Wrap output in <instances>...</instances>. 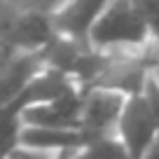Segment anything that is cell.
Wrapping results in <instances>:
<instances>
[{"label": "cell", "instance_id": "3", "mask_svg": "<svg viewBox=\"0 0 159 159\" xmlns=\"http://www.w3.org/2000/svg\"><path fill=\"white\" fill-rule=\"evenodd\" d=\"M59 38L54 19L33 7H7L0 21V42L14 52H42Z\"/></svg>", "mask_w": 159, "mask_h": 159}, {"label": "cell", "instance_id": "9", "mask_svg": "<svg viewBox=\"0 0 159 159\" xmlns=\"http://www.w3.org/2000/svg\"><path fill=\"white\" fill-rule=\"evenodd\" d=\"M136 5L140 7L145 21H148L152 42L159 47V0H136Z\"/></svg>", "mask_w": 159, "mask_h": 159}, {"label": "cell", "instance_id": "12", "mask_svg": "<svg viewBox=\"0 0 159 159\" xmlns=\"http://www.w3.org/2000/svg\"><path fill=\"white\" fill-rule=\"evenodd\" d=\"M150 75H152V77H154V80L159 82V56L150 59Z\"/></svg>", "mask_w": 159, "mask_h": 159}, {"label": "cell", "instance_id": "11", "mask_svg": "<svg viewBox=\"0 0 159 159\" xmlns=\"http://www.w3.org/2000/svg\"><path fill=\"white\" fill-rule=\"evenodd\" d=\"M143 159H159V134L154 136V140H152V143H150V148L145 150Z\"/></svg>", "mask_w": 159, "mask_h": 159}, {"label": "cell", "instance_id": "10", "mask_svg": "<svg viewBox=\"0 0 159 159\" xmlns=\"http://www.w3.org/2000/svg\"><path fill=\"white\" fill-rule=\"evenodd\" d=\"M10 159H59V157L45 154V152H35V150H26V148H16Z\"/></svg>", "mask_w": 159, "mask_h": 159}, {"label": "cell", "instance_id": "1", "mask_svg": "<svg viewBox=\"0 0 159 159\" xmlns=\"http://www.w3.org/2000/svg\"><path fill=\"white\" fill-rule=\"evenodd\" d=\"M152 42L136 0H110L87 33V45L105 54H140Z\"/></svg>", "mask_w": 159, "mask_h": 159}, {"label": "cell", "instance_id": "6", "mask_svg": "<svg viewBox=\"0 0 159 159\" xmlns=\"http://www.w3.org/2000/svg\"><path fill=\"white\" fill-rule=\"evenodd\" d=\"M84 89H73L56 98L40 101L24 110V124L35 126H82Z\"/></svg>", "mask_w": 159, "mask_h": 159}, {"label": "cell", "instance_id": "2", "mask_svg": "<svg viewBox=\"0 0 159 159\" xmlns=\"http://www.w3.org/2000/svg\"><path fill=\"white\" fill-rule=\"evenodd\" d=\"M159 134V82L150 75L140 94L126 96L117 124V138L124 143L131 159H143L145 150Z\"/></svg>", "mask_w": 159, "mask_h": 159}, {"label": "cell", "instance_id": "8", "mask_svg": "<svg viewBox=\"0 0 159 159\" xmlns=\"http://www.w3.org/2000/svg\"><path fill=\"white\" fill-rule=\"evenodd\" d=\"M63 159H131V157L126 152L124 143L117 138V134H110L91 138L84 148H80L77 152L68 154Z\"/></svg>", "mask_w": 159, "mask_h": 159}, {"label": "cell", "instance_id": "4", "mask_svg": "<svg viewBox=\"0 0 159 159\" xmlns=\"http://www.w3.org/2000/svg\"><path fill=\"white\" fill-rule=\"evenodd\" d=\"M94 134L84 129V126H35V124H24L19 138V148L35 150V152L54 154V157L63 159L68 154L77 152L80 148H84Z\"/></svg>", "mask_w": 159, "mask_h": 159}, {"label": "cell", "instance_id": "7", "mask_svg": "<svg viewBox=\"0 0 159 159\" xmlns=\"http://www.w3.org/2000/svg\"><path fill=\"white\" fill-rule=\"evenodd\" d=\"M110 0H66L52 14L59 35L87 42V33Z\"/></svg>", "mask_w": 159, "mask_h": 159}, {"label": "cell", "instance_id": "5", "mask_svg": "<svg viewBox=\"0 0 159 159\" xmlns=\"http://www.w3.org/2000/svg\"><path fill=\"white\" fill-rule=\"evenodd\" d=\"M126 96L122 91L105 89V87H89L84 89V105H82V126L94 136L117 134V124L124 110Z\"/></svg>", "mask_w": 159, "mask_h": 159}, {"label": "cell", "instance_id": "13", "mask_svg": "<svg viewBox=\"0 0 159 159\" xmlns=\"http://www.w3.org/2000/svg\"><path fill=\"white\" fill-rule=\"evenodd\" d=\"M7 2H10V0H0V21H2V16H5V12H7Z\"/></svg>", "mask_w": 159, "mask_h": 159}]
</instances>
